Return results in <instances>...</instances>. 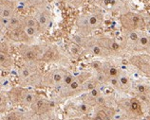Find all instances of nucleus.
I'll return each instance as SVG.
<instances>
[{
	"label": "nucleus",
	"instance_id": "34",
	"mask_svg": "<svg viewBox=\"0 0 150 120\" xmlns=\"http://www.w3.org/2000/svg\"><path fill=\"white\" fill-rule=\"evenodd\" d=\"M71 120H82V119H79V118H73V119H71Z\"/></svg>",
	"mask_w": 150,
	"mask_h": 120
},
{
	"label": "nucleus",
	"instance_id": "8",
	"mask_svg": "<svg viewBox=\"0 0 150 120\" xmlns=\"http://www.w3.org/2000/svg\"><path fill=\"white\" fill-rule=\"evenodd\" d=\"M34 17L36 18L42 31H44V30L50 28L51 24V13L48 8L42 6L38 8L36 11L34 13Z\"/></svg>",
	"mask_w": 150,
	"mask_h": 120
},
{
	"label": "nucleus",
	"instance_id": "18",
	"mask_svg": "<svg viewBox=\"0 0 150 120\" xmlns=\"http://www.w3.org/2000/svg\"><path fill=\"white\" fill-rule=\"evenodd\" d=\"M0 63H1L2 67L10 68L13 65V58L8 52L1 51V54H0Z\"/></svg>",
	"mask_w": 150,
	"mask_h": 120
},
{
	"label": "nucleus",
	"instance_id": "20",
	"mask_svg": "<svg viewBox=\"0 0 150 120\" xmlns=\"http://www.w3.org/2000/svg\"><path fill=\"white\" fill-rule=\"evenodd\" d=\"M58 58V51H56L53 48H49L47 49L46 51L43 52V56H42V60L45 61H53Z\"/></svg>",
	"mask_w": 150,
	"mask_h": 120
},
{
	"label": "nucleus",
	"instance_id": "29",
	"mask_svg": "<svg viewBox=\"0 0 150 120\" xmlns=\"http://www.w3.org/2000/svg\"><path fill=\"white\" fill-rule=\"evenodd\" d=\"M96 104H98V105H105V96H99L98 98H96Z\"/></svg>",
	"mask_w": 150,
	"mask_h": 120
},
{
	"label": "nucleus",
	"instance_id": "7",
	"mask_svg": "<svg viewBox=\"0 0 150 120\" xmlns=\"http://www.w3.org/2000/svg\"><path fill=\"white\" fill-rule=\"evenodd\" d=\"M129 63L136 66L144 74L150 75V55L149 54H140L132 56L129 59Z\"/></svg>",
	"mask_w": 150,
	"mask_h": 120
},
{
	"label": "nucleus",
	"instance_id": "6",
	"mask_svg": "<svg viewBox=\"0 0 150 120\" xmlns=\"http://www.w3.org/2000/svg\"><path fill=\"white\" fill-rule=\"evenodd\" d=\"M67 73L68 72L65 69H54V70L49 72L46 77H44L41 83L43 85L50 87H55L58 86V85H61Z\"/></svg>",
	"mask_w": 150,
	"mask_h": 120
},
{
	"label": "nucleus",
	"instance_id": "21",
	"mask_svg": "<svg viewBox=\"0 0 150 120\" xmlns=\"http://www.w3.org/2000/svg\"><path fill=\"white\" fill-rule=\"evenodd\" d=\"M23 29H24V32L29 38L38 36L39 33L41 31L40 29H38V28H31V27H27V26L23 27Z\"/></svg>",
	"mask_w": 150,
	"mask_h": 120
},
{
	"label": "nucleus",
	"instance_id": "33",
	"mask_svg": "<svg viewBox=\"0 0 150 120\" xmlns=\"http://www.w3.org/2000/svg\"><path fill=\"white\" fill-rule=\"evenodd\" d=\"M50 120H57V119H56V118H55V117H51V118H50Z\"/></svg>",
	"mask_w": 150,
	"mask_h": 120
},
{
	"label": "nucleus",
	"instance_id": "28",
	"mask_svg": "<svg viewBox=\"0 0 150 120\" xmlns=\"http://www.w3.org/2000/svg\"><path fill=\"white\" fill-rule=\"evenodd\" d=\"M79 110H80L82 113H86V112L89 110V104L86 102L80 104V105H79Z\"/></svg>",
	"mask_w": 150,
	"mask_h": 120
},
{
	"label": "nucleus",
	"instance_id": "23",
	"mask_svg": "<svg viewBox=\"0 0 150 120\" xmlns=\"http://www.w3.org/2000/svg\"><path fill=\"white\" fill-rule=\"evenodd\" d=\"M24 26L31 27V28L40 29V27H39V24H38L37 20H36V18H35L34 16H27L26 18H24Z\"/></svg>",
	"mask_w": 150,
	"mask_h": 120
},
{
	"label": "nucleus",
	"instance_id": "4",
	"mask_svg": "<svg viewBox=\"0 0 150 120\" xmlns=\"http://www.w3.org/2000/svg\"><path fill=\"white\" fill-rule=\"evenodd\" d=\"M91 77V73L90 72H83L80 75L75 77L74 80H72V82L69 84L68 86L61 87L60 90V95L64 98L67 96H71L75 94L81 93V88L83 86V83L86 80H88Z\"/></svg>",
	"mask_w": 150,
	"mask_h": 120
},
{
	"label": "nucleus",
	"instance_id": "1",
	"mask_svg": "<svg viewBox=\"0 0 150 120\" xmlns=\"http://www.w3.org/2000/svg\"><path fill=\"white\" fill-rule=\"evenodd\" d=\"M104 21V15L100 10H90L82 13L77 18V27L83 35L91 33L94 29L100 28Z\"/></svg>",
	"mask_w": 150,
	"mask_h": 120
},
{
	"label": "nucleus",
	"instance_id": "31",
	"mask_svg": "<svg viewBox=\"0 0 150 120\" xmlns=\"http://www.w3.org/2000/svg\"><path fill=\"white\" fill-rule=\"evenodd\" d=\"M10 84V80H8V79H2V86L4 85V86H7V85H9Z\"/></svg>",
	"mask_w": 150,
	"mask_h": 120
},
{
	"label": "nucleus",
	"instance_id": "3",
	"mask_svg": "<svg viewBox=\"0 0 150 120\" xmlns=\"http://www.w3.org/2000/svg\"><path fill=\"white\" fill-rule=\"evenodd\" d=\"M19 79L23 85H30L42 81V77L34 63H29V64H26L20 68Z\"/></svg>",
	"mask_w": 150,
	"mask_h": 120
},
{
	"label": "nucleus",
	"instance_id": "10",
	"mask_svg": "<svg viewBox=\"0 0 150 120\" xmlns=\"http://www.w3.org/2000/svg\"><path fill=\"white\" fill-rule=\"evenodd\" d=\"M21 56L28 63H35L42 59L43 51L37 46H28L21 49Z\"/></svg>",
	"mask_w": 150,
	"mask_h": 120
},
{
	"label": "nucleus",
	"instance_id": "15",
	"mask_svg": "<svg viewBox=\"0 0 150 120\" xmlns=\"http://www.w3.org/2000/svg\"><path fill=\"white\" fill-rule=\"evenodd\" d=\"M149 45H150V35H148V34H141L139 40L137 41L135 45L132 47V50L137 52L146 51Z\"/></svg>",
	"mask_w": 150,
	"mask_h": 120
},
{
	"label": "nucleus",
	"instance_id": "14",
	"mask_svg": "<svg viewBox=\"0 0 150 120\" xmlns=\"http://www.w3.org/2000/svg\"><path fill=\"white\" fill-rule=\"evenodd\" d=\"M16 6L13 0H1L0 1V15L3 18H11L15 15Z\"/></svg>",
	"mask_w": 150,
	"mask_h": 120
},
{
	"label": "nucleus",
	"instance_id": "5",
	"mask_svg": "<svg viewBox=\"0 0 150 120\" xmlns=\"http://www.w3.org/2000/svg\"><path fill=\"white\" fill-rule=\"evenodd\" d=\"M10 98L15 103L22 104L25 106H31L35 100V96L31 91L24 90L20 88H13L10 92Z\"/></svg>",
	"mask_w": 150,
	"mask_h": 120
},
{
	"label": "nucleus",
	"instance_id": "12",
	"mask_svg": "<svg viewBox=\"0 0 150 120\" xmlns=\"http://www.w3.org/2000/svg\"><path fill=\"white\" fill-rule=\"evenodd\" d=\"M50 107H51V104L50 100L48 98H46L45 96H37L30 106L33 113L37 114H42L47 113V112L50 110Z\"/></svg>",
	"mask_w": 150,
	"mask_h": 120
},
{
	"label": "nucleus",
	"instance_id": "24",
	"mask_svg": "<svg viewBox=\"0 0 150 120\" xmlns=\"http://www.w3.org/2000/svg\"><path fill=\"white\" fill-rule=\"evenodd\" d=\"M128 107H129V109L131 110V112H133V113H139V114L142 113V111H141V104L135 98H132L131 100H130Z\"/></svg>",
	"mask_w": 150,
	"mask_h": 120
},
{
	"label": "nucleus",
	"instance_id": "9",
	"mask_svg": "<svg viewBox=\"0 0 150 120\" xmlns=\"http://www.w3.org/2000/svg\"><path fill=\"white\" fill-rule=\"evenodd\" d=\"M85 47L88 49V51L92 54L93 56L95 57H106L111 55V52H109L108 49L104 48L103 46H101L97 42H95V40L90 39V40H86V43L84 45Z\"/></svg>",
	"mask_w": 150,
	"mask_h": 120
},
{
	"label": "nucleus",
	"instance_id": "30",
	"mask_svg": "<svg viewBox=\"0 0 150 120\" xmlns=\"http://www.w3.org/2000/svg\"><path fill=\"white\" fill-rule=\"evenodd\" d=\"M6 120H17V115H16V114L11 113L10 114H8Z\"/></svg>",
	"mask_w": 150,
	"mask_h": 120
},
{
	"label": "nucleus",
	"instance_id": "2",
	"mask_svg": "<svg viewBox=\"0 0 150 120\" xmlns=\"http://www.w3.org/2000/svg\"><path fill=\"white\" fill-rule=\"evenodd\" d=\"M120 22L126 31L142 29L145 26L144 17L141 14L133 11H126L122 13L120 16Z\"/></svg>",
	"mask_w": 150,
	"mask_h": 120
},
{
	"label": "nucleus",
	"instance_id": "17",
	"mask_svg": "<svg viewBox=\"0 0 150 120\" xmlns=\"http://www.w3.org/2000/svg\"><path fill=\"white\" fill-rule=\"evenodd\" d=\"M140 38V34L138 33L136 30L134 31H127V34H126V37H125V42H126V45H127L129 47H132L135 44L137 43V41L139 40Z\"/></svg>",
	"mask_w": 150,
	"mask_h": 120
},
{
	"label": "nucleus",
	"instance_id": "32",
	"mask_svg": "<svg viewBox=\"0 0 150 120\" xmlns=\"http://www.w3.org/2000/svg\"><path fill=\"white\" fill-rule=\"evenodd\" d=\"M94 120H105L104 117H101V115L99 114H96V117H94Z\"/></svg>",
	"mask_w": 150,
	"mask_h": 120
},
{
	"label": "nucleus",
	"instance_id": "25",
	"mask_svg": "<svg viewBox=\"0 0 150 120\" xmlns=\"http://www.w3.org/2000/svg\"><path fill=\"white\" fill-rule=\"evenodd\" d=\"M106 82H108L112 88L119 89L120 90V83H119V80H118L117 77H108Z\"/></svg>",
	"mask_w": 150,
	"mask_h": 120
},
{
	"label": "nucleus",
	"instance_id": "19",
	"mask_svg": "<svg viewBox=\"0 0 150 120\" xmlns=\"http://www.w3.org/2000/svg\"><path fill=\"white\" fill-rule=\"evenodd\" d=\"M98 84H99V82H98V80L96 79H88L83 83V86L81 88V93L91 91L92 89L98 87Z\"/></svg>",
	"mask_w": 150,
	"mask_h": 120
},
{
	"label": "nucleus",
	"instance_id": "26",
	"mask_svg": "<svg viewBox=\"0 0 150 120\" xmlns=\"http://www.w3.org/2000/svg\"><path fill=\"white\" fill-rule=\"evenodd\" d=\"M75 77L72 75V74H70V73H67L66 76H65V78L64 80H63V82L61 84V87H65V86H68L69 84H70L72 82V80H74Z\"/></svg>",
	"mask_w": 150,
	"mask_h": 120
},
{
	"label": "nucleus",
	"instance_id": "22",
	"mask_svg": "<svg viewBox=\"0 0 150 120\" xmlns=\"http://www.w3.org/2000/svg\"><path fill=\"white\" fill-rule=\"evenodd\" d=\"M68 49H69V52L71 54L73 57H79L81 54V48H80V45L75 44L74 42L70 43L68 45Z\"/></svg>",
	"mask_w": 150,
	"mask_h": 120
},
{
	"label": "nucleus",
	"instance_id": "11",
	"mask_svg": "<svg viewBox=\"0 0 150 120\" xmlns=\"http://www.w3.org/2000/svg\"><path fill=\"white\" fill-rule=\"evenodd\" d=\"M95 42H97L101 46H103L104 48L108 49L109 52L114 53L117 52L120 50V45L113 39V38H110L108 36H105V35H100V36H96L93 38Z\"/></svg>",
	"mask_w": 150,
	"mask_h": 120
},
{
	"label": "nucleus",
	"instance_id": "35",
	"mask_svg": "<svg viewBox=\"0 0 150 120\" xmlns=\"http://www.w3.org/2000/svg\"><path fill=\"white\" fill-rule=\"evenodd\" d=\"M143 120H148V119H147V118H144Z\"/></svg>",
	"mask_w": 150,
	"mask_h": 120
},
{
	"label": "nucleus",
	"instance_id": "27",
	"mask_svg": "<svg viewBox=\"0 0 150 120\" xmlns=\"http://www.w3.org/2000/svg\"><path fill=\"white\" fill-rule=\"evenodd\" d=\"M136 90L140 95H146L147 87L145 86L144 84H138L137 87H136Z\"/></svg>",
	"mask_w": 150,
	"mask_h": 120
},
{
	"label": "nucleus",
	"instance_id": "13",
	"mask_svg": "<svg viewBox=\"0 0 150 120\" xmlns=\"http://www.w3.org/2000/svg\"><path fill=\"white\" fill-rule=\"evenodd\" d=\"M93 2L101 9L109 11H117L125 7L123 0H93Z\"/></svg>",
	"mask_w": 150,
	"mask_h": 120
},
{
	"label": "nucleus",
	"instance_id": "16",
	"mask_svg": "<svg viewBox=\"0 0 150 120\" xmlns=\"http://www.w3.org/2000/svg\"><path fill=\"white\" fill-rule=\"evenodd\" d=\"M118 80H119V83H120V90L122 91H129L131 89V81H130L129 78L126 76L125 73H120L118 75Z\"/></svg>",
	"mask_w": 150,
	"mask_h": 120
}]
</instances>
